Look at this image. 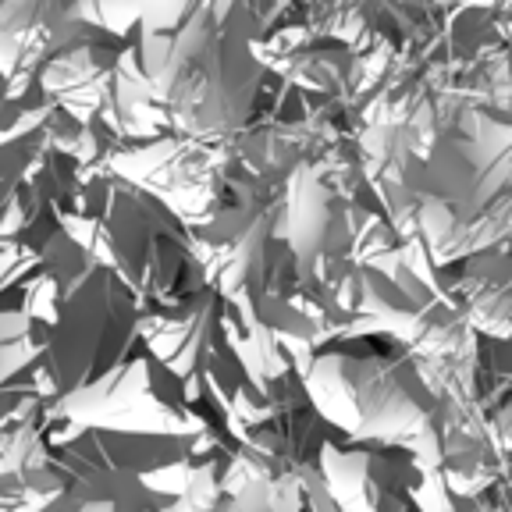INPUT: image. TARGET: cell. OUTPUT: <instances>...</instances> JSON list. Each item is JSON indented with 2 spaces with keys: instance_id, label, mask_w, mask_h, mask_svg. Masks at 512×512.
I'll return each instance as SVG.
<instances>
[{
  "instance_id": "cell-1",
  "label": "cell",
  "mask_w": 512,
  "mask_h": 512,
  "mask_svg": "<svg viewBox=\"0 0 512 512\" xmlns=\"http://www.w3.org/2000/svg\"><path fill=\"white\" fill-rule=\"evenodd\" d=\"M221 47V43L210 36V25L203 29V36H196V29L185 36V43L178 47L175 61H168V82H178V79H196V68H200V75L207 72H217V75H235L239 72V57H228V61H221V57L214 54V50ZM168 104L178 107V114H185V121H189V111H200V118H196V125L207 128L210 125V111L207 107H221L224 121H228V128L235 125V121L246 114V104L242 100H235V96L221 93V89L214 86V82H185V86H168Z\"/></svg>"
}]
</instances>
